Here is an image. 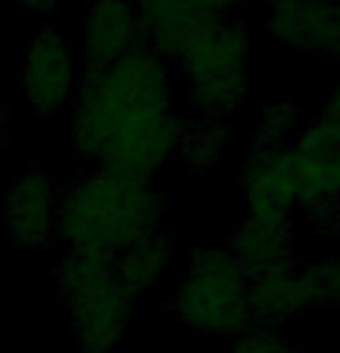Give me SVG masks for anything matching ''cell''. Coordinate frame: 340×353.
<instances>
[{
    "label": "cell",
    "instance_id": "9",
    "mask_svg": "<svg viewBox=\"0 0 340 353\" xmlns=\"http://www.w3.org/2000/svg\"><path fill=\"white\" fill-rule=\"evenodd\" d=\"M264 32L285 49L340 61V0H266Z\"/></svg>",
    "mask_w": 340,
    "mask_h": 353
},
{
    "label": "cell",
    "instance_id": "22",
    "mask_svg": "<svg viewBox=\"0 0 340 353\" xmlns=\"http://www.w3.org/2000/svg\"><path fill=\"white\" fill-rule=\"evenodd\" d=\"M5 134H8V118H5V113H0V148L5 143Z\"/></svg>",
    "mask_w": 340,
    "mask_h": 353
},
{
    "label": "cell",
    "instance_id": "21",
    "mask_svg": "<svg viewBox=\"0 0 340 353\" xmlns=\"http://www.w3.org/2000/svg\"><path fill=\"white\" fill-rule=\"evenodd\" d=\"M10 3H15L19 10L30 12V14H51L63 0H10Z\"/></svg>",
    "mask_w": 340,
    "mask_h": 353
},
{
    "label": "cell",
    "instance_id": "11",
    "mask_svg": "<svg viewBox=\"0 0 340 353\" xmlns=\"http://www.w3.org/2000/svg\"><path fill=\"white\" fill-rule=\"evenodd\" d=\"M238 185L248 203L250 217L290 222L299 205L294 181H292L285 148H262L252 145L245 159Z\"/></svg>",
    "mask_w": 340,
    "mask_h": 353
},
{
    "label": "cell",
    "instance_id": "6",
    "mask_svg": "<svg viewBox=\"0 0 340 353\" xmlns=\"http://www.w3.org/2000/svg\"><path fill=\"white\" fill-rule=\"evenodd\" d=\"M77 83V58L68 35L58 26H39L28 39L21 65L26 104L39 116H56L72 104Z\"/></svg>",
    "mask_w": 340,
    "mask_h": 353
},
{
    "label": "cell",
    "instance_id": "15",
    "mask_svg": "<svg viewBox=\"0 0 340 353\" xmlns=\"http://www.w3.org/2000/svg\"><path fill=\"white\" fill-rule=\"evenodd\" d=\"M174 261V241L164 229L144 236L116 256L118 277L139 298L142 293L158 286Z\"/></svg>",
    "mask_w": 340,
    "mask_h": 353
},
{
    "label": "cell",
    "instance_id": "4",
    "mask_svg": "<svg viewBox=\"0 0 340 353\" xmlns=\"http://www.w3.org/2000/svg\"><path fill=\"white\" fill-rule=\"evenodd\" d=\"M252 30L243 14H227L181 56L178 70L195 116L229 121L250 90Z\"/></svg>",
    "mask_w": 340,
    "mask_h": 353
},
{
    "label": "cell",
    "instance_id": "20",
    "mask_svg": "<svg viewBox=\"0 0 340 353\" xmlns=\"http://www.w3.org/2000/svg\"><path fill=\"white\" fill-rule=\"evenodd\" d=\"M223 14H243V10H248L250 5H264L266 0H206Z\"/></svg>",
    "mask_w": 340,
    "mask_h": 353
},
{
    "label": "cell",
    "instance_id": "12",
    "mask_svg": "<svg viewBox=\"0 0 340 353\" xmlns=\"http://www.w3.org/2000/svg\"><path fill=\"white\" fill-rule=\"evenodd\" d=\"M142 46L135 0H88L82 49L86 68H106Z\"/></svg>",
    "mask_w": 340,
    "mask_h": 353
},
{
    "label": "cell",
    "instance_id": "13",
    "mask_svg": "<svg viewBox=\"0 0 340 353\" xmlns=\"http://www.w3.org/2000/svg\"><path fill=\"white\" fill-rule=\"evenodd\" d=\"M250 310L262 323L276 325L317 307L308 272L301 265L287 263L250 277Z\"/></svg>",
    "mask_w": 340,
    "mask_h": 353
},
{
    "label": "cell",
    "instance_id": "1",
    "mask_svg": "<svg viewBox=\"0 0 340 353\" xmlns=\"http://www.w3.org/2000/svg\"><path fill=\"white\" fill-rule=\"evenodd\" d=\"M70 106L72 143L95 166L155 178L176 155L185 121L174 72L146 46L106 68H86Z\"/></svg>",
    "mask_w": 340,
    "mask_h": 353
},
{
    "label": "cell",
    "instance_id": "17",
    "mask_svg": "<svg viewBox=\"0 0 340 353\" xmlns=\"http://www.w3.org/2000/svg\"><path fill=\"white\" fill-rule=\"evenodd\" d=\"M299 106L294 99L278 97L262 109L255 132V143L262 148H287L292 137L299 132Z\"/></svg>",
    "mask_w": 340,
    "mask_h": 353
},
{
    "label": "cell",
    "instance_id": "18",
    "mask_svg": "<svg viewBox=\"0 0 340 353\" xmlns=\"http://www.w3.org/2000/svg\"><path fill=\"white\" fill-rule=\"evenodd\" d=\"M290 349L292 344L278 335L276 325L259 323L238 337V344L232 349V353H287Z\"/></svg>",
    "mask_w": 340,
    "mask_h": 353
},
{
    "label": "cell",
    "instance_id": "23",
    "mask_svg": "<svg viewBox=\"0 0 340 353\" xmlns=\"http://www.w3.org/2000/svg\"><path fill=\"white\" fill-rule=\"evenodd\" d=\"M287 353H301V351H296V349H290Z\"/></svg>",
    "mask_w": 340,
    "mask_h": 353
},
{
    "label": "cell",
    "instance_id": "8",
    "mask_svg": "<svg viewBox=\"0 0 340 353\" xmlns=\"http://www.w3.org/2000/svg\"><path fill=\"white\" fill-rule=\"evenodd\" d=\"M135 8L142 46L169 65L227 17L206 0H135Z\"/></svg>",
    "mask_w": 340,
    "mask_h": 353
},
{
    "label": "cell",
    "instance_id": "19",
    "mask_svg": "<svg viewBox=\"0 0 340 353\" xmlns=\"http://www.w3.org/2000/svg\"><path fill=\"white\" fill-rule=\"evenodd\" d=\"M301 210L317 231L329 233L333 229H338V224H340V199H326V201L303 205Z\"/></svg>",
    "mask_w": 340,
    "mask_h": 353
},
{
    "label": "cell",
    "instance_id": "2",
    "mask_svg": "<svg viewBox=\"0 0 340 353\" xmlns=\"http://www.w3.org/2000/svg\"><path fill=\"white\" fill-rule=\"evenodd\" d=\"M167 205V194L155 188L153 178L93 166L61 196L56 236L70 250L121 254L162 229Z\"/></svg>",
    "mask_w": 340,
    "mask_h": 353
},
{
    "label": "cell",
    "instance_id": "3",
    "mask_svg": "<svg viewBox=\"0 0 340 353\" xmlns=\"http://www.w3.org/2000/svg\"><path fill=\"white\" fill-rule=\"evenodd\" d=\"M116 256L100 250H68L56 265L79 353H111L130 325L137 296L118 277Z\"/></svg>",
    "mask_w": 340,
    "mask_h": 353
},
{
    "label": "cell",
    "instance_id": "14",
    "mask_svg": "<svg viewBox=\"0 0 340 353\" xmlns=\"http://www.w3.org/2000/svg\"><path fill=\"white\" fill-rule=\"evenodd\" d=\"M229 252L243 265L248 277L262 275L266 270L294 263L290 222L264 217H248L232 238Z\"/></svg>",
    "mask_w": 340,
    "mask_h": 353
},
{
    "label": "cell",
    "instance_id": "16",
    "mask_svg": "<svg viewBox=\"0 0 340 353\" xmlns=\"http://www.w3.org/2000/svg\"><path fill=\"white\" fill-rule=\"evenodd\" d=\"M229 143V121L211 116H195L185 121L176 155L197 173L218 169L225 148Z\"/></svg>",
    "mask_w": 340,
    "mask_h": 353
},
{
    "label": "cell",
    "instance_id": "7",
    "mask_svg": "<svg viewBox=\"0 0 340 353\" xmlns=\"http://www.w3.org/2000/svg\"><path fill=\"white\" fill-rule=\"evenodd\" d=\"M299 208L340 199V123L317 116L285 148Z\"/></svg>",
    "mask_w": 340,
    "mask_h": 353
},
{
    "label": "cell",
    "instance_id": "5",
    "mask_svg": "<svg viewBox=\"0 0 340 353\" xmlns=\"http://www.w3.org/2000/svg\"><path fill=\"white\" fill-rule=\"evenodd\" d=\"M250 277L229 250H195L176 286L174 310L181 323L206 337H241L255 325Z\"/></svg>",
    "mask_w": 340,
    "mask_h": 353
},
{
    "label": "cell",
    "instance_id": "10",
    "mask_svg": "<svg viewBox=\"0 0 340 353\" xmlns=\"http://www.w3.org/2000/svg\"><path fill=\"white\" fill-rule=\"evenodd\" d=\"M58 203L61 196L49 173L35 169L19 176L12 183L5 201V217L12 241L23 250L44 248L56 236Z\"/></svg>",
    "mask_w": 340,
    "mask_h": 353
}]
</instances>
